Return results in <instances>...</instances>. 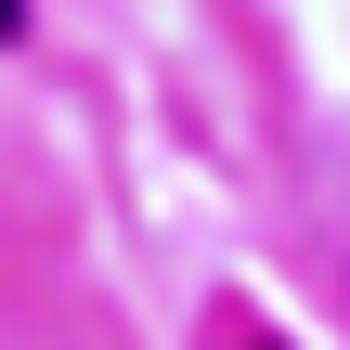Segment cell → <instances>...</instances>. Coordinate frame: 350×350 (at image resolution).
Returning a JSON list of instances; mask_svg holds the SVG:
<instances>
[{
	"mask_svg": "<svg viewBox=\"0 0 350 350\" xmlns=\"http://www.w3.org/2000/svg\"><path fill=\"white\" fill-rule=\"evenodd\" d=\"M0 39H26V0H0Z\"/></svg>",
	"mask_w": 350,
	"mask_h": 350,
	"instance_id": "1",
	"label": "cell"
}]
</instances>
